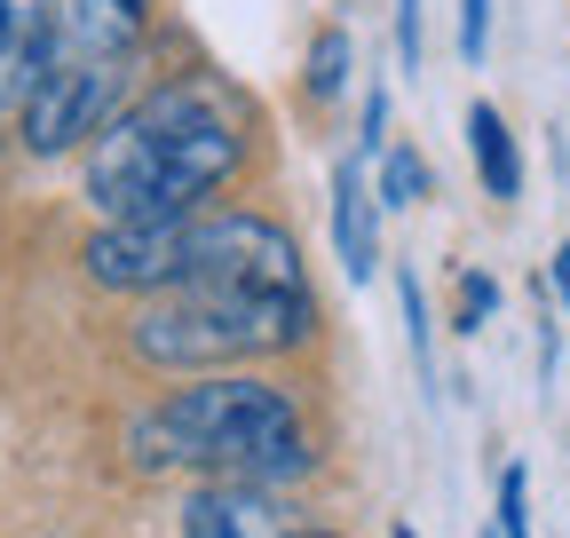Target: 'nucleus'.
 I'll return each instance as SVG.
<instances>
[{"label":"nucleus","instance_id":"f3484780","mask_svg":"<svg viewBox=\"0 0 570 538\" xmlns=\"http://www.w3.org/2000/svg\"><path fill=\"white\" fill-rule=\"evenodd\" d=\"M554 301L570 309V246H554Z\"/></svg>","mask_w":570,"mask_h":538},{"label":"nucleus","instance_id":"ddd939ff","mask_svg":"<svg viewBox=\"0 0 570 538\" xmlns=\"http://www.w3.org/2000/svg\"><path fill=\"white\" fill-rule=\"evenodd\" d=\"M491 538H531V476H523V459L499 467V515H491Z\"/></svg>","mask_w":570,"mask_h":538},{"label":"nucleus","instance_id":"20e7f679","mask_svg":"<svg viewBox=\"0 0 570 538\" xmlns=\"http://www.w3.org/2000/svg\"><path fill=\"white\" fill-rule=\"evenodd\" d=\"M135 63L142 56H80V63H56V72L24 96L17 134L32 159H63V151H88L96 134L135 103Z\"/></svg>","mask_w":570,"mask_h":538},{"label":"nucleus","instance_id":"423d86ee","mask_svg":"<svg viewBox=\"0 0 570 538\" xmlns=\"http://www.w3.org/2000/svg\"><path fill=\"white\" fill-rule=\"evenodd\" d=\"M333 261H341L348 286H365L381 269V190H373V167L356 151L333 167Z\"/></svg>","mask_w":570,"mask_h":538},{"label":"nucleus","instance_id":"f8f14e48","mask_svg":"<svg viewBox=\"0 0 570 538\" xmlns=\"http://www.w3.org/2000/svg\"><path fill=\"white\" fill-rule=\"evenodd\" d=\"M302 80H309V96H317V103H333V96L348 88V32H341V24H325V32L309 40Z\"/></svg>","mask_w":570,"mask_h":538},{"label":"nucleus","instance_id":"6e6552de","mask_svg":"<svg viewBox=\"0 0 570 538\" xmlns=\"http://www.w3.org/2000/svg\"><path fill=\"white\" fill-rule=\"evenodd\" d=\"M142 24H151V0H71L63 63H80V56H142Z\"/></svg>","mask_w":570,"mask_h":538},{"label":"nucleus","instance_id":"2eb2a0df","mask_svg":"<svg viewBox=\"0 0 570 538\" xmlns=\"http://www.w3.org/2000/svg\"><path fill=\"white\" fill-rule=\"evenodd\" d=\"M483 48H491V0H460V56L483 63Z\"/></svg>","mask_w":570,"mask_h":538},{"label":"nucleus","instance_id":"39448f33","mask_svg":"<svg viewBox=\"0 0 570 538\" xmlns=\"http://www.w3.org/2000/svg\"><path fill=\"white\" fill-rule=\"evenodd\" d=\"M71 0H0V127H17L24 96L63 63Z\"/></svg>","mask_w":570,"mask_h":538},{"label":"nucleus","instance_id":"aec40b11","mask_svg":"<svg viewBox=\"0 0 570 538\" xmlns=\"http://www.w3.org/2000/svg\"><path fill=\"white\" fill-rule=\"evenodd\" d=\"M483 538H491V530H483Z\"/></svg>","mask_w":570,"mask_h":538},{"label":"nucleus","instance_id":"dca6fc26","mask_svg":"<svg viewBox=\"0 0 570 538\" xmlns=\"http://www.w3.org/2000/svg\"><path fill=\"white\" fill-rule=\"evenodd\" d=\"M396 63L420 72V0H396Z\"/></svg>","mask_w":570,"mask_h":538},{"label":"nucleus","instance_id":"9d476101","mask_svg":"<svg viewBox=\"0 0 570 538\" xmlns=\"http://www.w3.org/2000/svg\"><path fill=\"white\" fill-rule=\"evenodd\" d=\"M373 190H381V215H396V207H420V198L436 190V175H428V159L412 143H389L373 159Z\"/></svg>","mask_w":570,"mask_h":538},{"label":"nucleus","instance_id":"a211bd4d","mask_svg":"<svg viewBox=\"0 0 570 538\" xmlns=\"http://www.w3.org/2000/svg\"><path fill=\"white\" fill-rule=\"evenodd\" d=\"M294 538H341V530H294Z\"/></svg>","mask_w":570,"mask_h":538},{"label":"nucleus","instance_id":"7ed1b4c3","mask_svg":"<svg viewBox=\"0 0 570 538\" xmlns=\"http://www.w3.org/2000/svg\"><path fill=\"white\" fill-rule=\"evenodd\" d=\"M317 332L309 286H254V278H190L175 293H151L127 325V349L151 372H246L262 357H285Z\"/></svg>","mask_w":570,"mask_h":538},{"label":"nucleus","instance_id":"9b49d317","mask_svg":"<svg viewBox=\"0 0 570 538\" xmlns=\"http://www.w3.org/2000/svg\"><path fill=\"white\" fill-rule=\"evenodd\" d=\"M396 309H404L412 372H420V388H428V396H436V317H428V293H420V278H412V269H396Z\"/></svg>","mask_w":570,"mask_h":538},{"label":"nucleus","instance_id":"0eeeda50","mask_svg":"<svg viewBox=\"0 0 570 538\" xmlns=\"http://www.w3.org/2000/svg\"><path fill=\"white\" fill-rule=\"evenodd\" d=\"M183 538H294V522L262 484H190Z\"/></svg>","mask_w":570,"mask_h":538},{"label":"nucleus","instance_id":"f257e3e1","mask_svg":"<svg viewBox=\"0 0 570 538\" xmlns=\"http://www.w3.org/2000/svg\"><path fill=\"white\" fill-rule=\"evenodd\" d=\"M246 96L214 72L142 88L88 143V207L104 222H183L246 167Z\"/></svg>","mask_w":570,"mask_h":538},{"label":"nucleus","instance_id":"1a4fd4ad","mask_svg":"<svg viewBox=\"0 0 570 538\" xmlns=\"http://www.w3.org/2000/svg\"><path fill=\"white\" fill-rule=\"evenodd\" d=\"M468 151H475V175H483V190L499 207L523 198V151H515L508 119H499V103H468Z\"/></svg>","mask_w":570,"mask_h":538},{"label":"nucleus","instance_id":"f03ea898","mask_svg":"<svg viewBox=\"0 0 570 538\" xmlns=\"http://www.w3.org/2000/svg\"><path fill=\"white\" fill-rule=\"evenodd\" d=\"M127 459L142 476H198V484H262L285 491L317 467L302 404L262 372H198L167 388L127 428Z\"/></svg>","mask_w":570,"mask_h":538},{"label":"nucleus","instance_id":"4468645a","mask_svg":"<svg viewBox=\"0 0 570 538\" xmlns=\"http://www.w3.org/2000/svg\"><path fill=\"white\" fill-rule=\"evenodd\" d=\"M491 309H499V286L483 278V269H468V278H460V309H452V332H483Z\"/></svg>","mask_w":570,"mask_h":538},{"label":"nucleus","instance_id":"6ab92c4d","mask_svg":"<svg viewBox=\"0 0 570 538\" xmlns=\"http://www.w3.org/2000/svg\"><path fill=\"white\" fill-rule=\"evenodd\" d=\"M389 538H412V530H404V522H396V530H389Z\"/></svg>","mask_w":570,"mask_h":538}]
</instances>
